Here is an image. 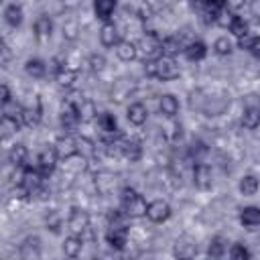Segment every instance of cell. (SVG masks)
Listing matches in <instances>:
<instances>
[{
	"label": "cell",
	"mask_w": 260,
	"mask_h": 260,
	"mask_svg": "<svg viewBox=\"0 0 260 260\" xmlns=\"http://www.w3.org/2000/svg\"><path fill=\"white\" fill-rule=\"evenodd\" d=\"M144 73H146V77H156V79H162V81H171V79L179 77L181 69H179L175 57L160 55L158 59L144 61Z\"/></svg>",
	"instance_id": "obj_1"
},
{
	"label": "cell",
	"mask_w": 260,
	"mask_h": 260,
	"mask_svg": "<svg viewBox=\"0 0 260 260\" xmlns=\"http://www.w3.org/2000/svg\"><path fill=\"white\" fill-rule=\"evenodd\" d=\"M120 209L130 217V219H136V217H144L146 215V209H148V203L146 199L134 191L132 187H124L120 191Z\"/></svg>",
	"instance_id": "obj_2"
},
{
	"label": "cell",
	"mask_w": 260,
	"mask_h": 260,
	"mask_svg": "<svg viewBox=\"0 0 260 260\" xmlns=\"http://www.w3.org/2000/svg\"><path fill=\"white\" fill-rule=\"evenodd\" d=\"M138 47V53H142L144 61L148 59H158L162 55V39L154 32H146L140 37V41L136 43Z\"/></svg>",
	"instance_id": "obj_3"
},
{
	"label": "cell",
	"mask_w": 260,
	"mask_h": 260,
	"mask_svg": "<svg viewBox=\"0 0 260 260\" xmlns=\"http://www.w3.org/2000/svg\"><path fill=\"white\" fill-rule=\"evenodd\" d=\"M59 160H61V158H59L55 146H45V148L39 152V156H37V169H39L45 177H49V175L57 169V162H59Z\"/></svg>",
	"instance_id": "obj_4"
},
{
	"label": "cell",
	"mask_w": 260,
	"mask_h": 260,
	"mask_svg": "<svg viewBox=\"0 0 260 260\" xmlns=\"http://www.w3.org/2000/svg\"><path fill=\"white\" fill-rule=\"evenodd\" d=\"M67 228H69L71 234L83 236L89 230V213L81 207H73L71 213H69V219H67Z\"/></svg>",
	"instance_id": "obj_5"
},
{
	"label": "cell",
	"mask_w": 260,
	"mask_h": 260,
	"mask_svg": "<svg viewBox=\"0 0 260 260\" xmlns=\"http://www.w3.org/2000/svg\"><path fill=\"white\" fill-rule=\"evenodd\" d=\"M55 150H57V154H59V158L61 160H67V158H71V156H75V154H79V146H77V138L75 136H71L69 132L67 134H63V136H59L57 140H55Z\"/></svg>",
	"instance_id": "obj_6"
},
{
	"label": "cell",
	"mask_w": 260,
	"mask_h": 260,
	"mask_svg": "<svg viewBox=\"0 0 260 260\" xmlns=\"http://www.w3.org/2000/svg\"><path fill=\"white\" fill-rule=\"evenodd\" d=\"M59 120H61V126H63V130L65 132H75V128H77V124L81 122L79 120V114H77V108L73 106V104H69V102H65L63 100V106H61V114H59Z\"/></svg>",
	"instance_id": "obj_7"
},
{
	"label": "cell",
	"mask_w": 260,
	"mask_h": 260,
	"mask_svg": "<svg viewBox=\"0 0 260 260\" xmlns=\"http://www.w3.org/2000/svg\"><path fill=\"white\" fill-rule=\"evenodd\" d=\"M171 215V205L165 201V199H154L148 203V209H146V217L154 223H162L167 221Z\"/></svg>",
	"instance_id": "obj_8"
},
{
	"label": "cell",
	"mask_w": 260,
	"mask_h": 260,
	"mask_svg": "<svg viewBox=\"0 0 260 260\" xmlns=\"http://www.w3.org/2000/svg\"><path fill=\"white\" fill-rule=\"evenodd\" d=\"M100 43L104 47H116L120 43V32H118V26L112 22V20H106L100 28Z\"/></svg>",
	"instance_id": "obj_9"
},
{
	"label": "cell",
	"mask_w": 260,
	"mask_h": 260,
	"mask_svg": "<svg viewBox=\"0 0 260 260\" xmlns=\"http://www.w3.org/2000/svg\"><path fill=\"white\" fill-rule=\"evenodd\" d=\"M193 183L201 191H205V189L211 187V169L205 162H197L193 167Z\"/></svg>",
	"instance_id": "obj_10"
},
{
	"label": "cell",
	"mask_w": 260,
	"mask_h": 260,
	"mask_svg": "<svg viewBox=\"0 0 260 260\" xmlns=\"http://www.w3.org/2000/svg\"><path fill=\"white\" fill-rule=\"evenodd\" d=\"M18 252H20V258H22V260H35V258H39V256H41V240H39L37 236L26 238V240L20 244Z\"/></svg>",
	"instance_id": "obj_11"
},
{
	"label": "cell",
	"mask_w": 260,
	"mask_h": 260,
	"mask_svg": "<svg viewBox=\"0 0 260 260\" xmlns=\"http://www.w3.org/2000/svg\"><path fill=\"white\" fill-rule=\"evenodd\" d=\"M126 116H128V122H130V124L142 126V124L146 122V118H148V110H146V106H144L142 102H134V104L128 106Z\"/></svg>",
	"instance_id": "obj_12"
},
{
	"label": "cell",
	"mask_w": 260,
	"mask_h": 260,
	"mask_svg": "<svg viewBox=\"0 0 260 260\" xmlns=\"http://www.w3.org/2000/svg\"><path fill=\"white\" fill-rule=\"evenodd\" d=\"M83 250V238L77 236V234H69L63 242V254L67 258H77Z\"/></svg>",
	"instance_id": "obj_13"
},
{
	"label": "cell",
	"mask_w": 260,
	"mask_h": 260,
	"mask_svg": "<svg viewBox=\"0 0 260 260\" xmlns=\"http://www.w3.org/2000/svg\"><path fill=\"white\" fill-rule=\"evenodd\" d=\"M53 35V20L47 16V14H41L37 20H35V37L39 41H49Z\"/></svg>",
	"instance_id": "obj_14"
},
{
	"label": "cell",
	"mask_w": 260,
	"mask_h": 260,
	"mask_svg": "<svg viewBox=\"0 0 260 260\" xmlns=\"http://www.w3.org/2000/svg\"><path fill=\"white\" fill-rule=\"evenodd\" d=\"M158 110H160V114L165 118H175L179 114V100L173 93H165V95H160Z\"/></svg>",
	"instance_id": "obj_15"
},
{
	"label": "cell",
	"mask_w": 260,
	"mask_h": 260,
	"mask_svg": "<svg viewBox=\"0 0 260 260\" xmlns=\"http://www.w3.org/2000/svg\"><path fill=\"white\" fill-rule=\"evenodd\" d=\"M95 122H98L100 132H102V134H106V136H112V134H116V132H118L116 118H114L110 112H102V114H98Z\"/></svg>",
	"instance_id": "obj_16"
},
{
	"label": "cell",
	"mask_w": 260,
	"mask_h": 260,
	"mask_svg": "<svg viewBox=\"0 0 260 260\" xmlns=\"http://www.w3.org/2000/svg\"><path fill=\"white\" fill-rule=\"evenodd\" d=\"M77 77H79V71H77V69H71V67H67V65L55 73L57 83H59L61 87H65V89H71L73 83L77 81Z\"/></svg>",
	"instance_id": "obj_17"
},
{
	"label": "cell",
	"mask_w": 260,
	"mask_h": 260,
	"mask_svg": "<svg viewBox=\"0 0 260 260\" xmlns=\"http://www.w3.org/2000/svg\"><path fill=\"white\" fill-rule=\"evenodd\" d=\"M240 223L246 228H256L260 225V207L256 205H248L240 211Z\"/></svg>",
	"instance_id": "obj_18"
},
{
	"label": "cell",
	"mask_w": 260,
	"mask_h": 260,
	"mask_svg": "<svg viewBox=\"0 0 260 260\" xmlns=\"http://www.w3.org/2000/svg\"><path fill=\"white\" fill-rule=\"evenodd\" d=\"M114 49H116V55H118L120 61H132L138 55V47L132 41H120Z\"/></svg>",
	"instance_id": "obj_19"
},
{
	"label": "cell",
	"mask_w": 260,
	"mask_h": 260,
	"mask_svg": "<svg viewBox=\"0 0 260 260\" xmlns=\"http://www.w3.org/2000/svg\"><path fill=\"white\" fill-rule=\"evenodd\" d=\"M183 53H185V57H187L189 61H201V59L207 55V47H205V43H201V41H191V43L185 45Z\"/></svg>",
	"instance_id": "obj_20"
},
{
	"label": "cell",
	"mask_w": 260,
	"mask_h": 260,
	"mask_svg": "<svg viewBox=\"0 0 260 260\" xmlns=\"http://www.w3.org/2000/svg\"><path fill=\"white\" fill-rule=\"evenodd\" d=\"M142 154V144L136 140V138H124V144H122V156H126L130 162L138 160Z\"/></svg>",
	"instance_id": "obj_21"
},
{
	"label": "cell",
	"mask_w": 260,
	"mask_h": 260,
	"mask_svg": "<svg viewBox=\"0 0 260 260\" xmlns=\"http://www.w3.org/2000/svg\"><path fill=\"white\" fill-rule=\"evenodd\" d=\"M238 47L248 51V53H252L254 57H260V37H256L252 32H246L244 37H240L238 39Z\"/></svg>",
	"instance_id": "obj_22"
},
{
	"label": "cell",
	"mask_w": 260,
	"mask_h": 260,
	"mask_svg": "<svg viewBox=\"0 0 260 260\" xmlns=\"http://www.w3.org/2000/svg\"><path fill=\"white\" fill-rule=\"evenodd\" d=\"M93 10L100 20H110L116 10V0H93Z\"/></svg>",
	"instance_id": "obj_23"
},
{
	"label": "cell",
	"mask_w": 260,
	"mask_h": 260,
	"mask_svg": "<svg viewBox=\"0 0 260 260\" xmlns=\"http://www.w3.org/2000/svg\"><path fill=\"white\" fill-rule=\"evenodd\" d=\"M185 49V45H183V41H181V37H177V35H169V37H165L162 39V55H167V57H175L179 51H183Z\"/></svg>",
	"instance_id": "obj_24"
},
{
	"label": "cell",
	"mask_w": 260,
	"mask_h": 260,
	"mask_svg": "<svg viewBox=\"0 0 260 260\" xmlns=\"http://www.w3.org/2000/svg\"><path fill=\"white\" fill-rule=\"evenodd\" d=\"M242 126L248 130H254L260 126V108L258 106H248L242 114Z\"/></svg>",
	"instance_id": "obj_25"
},
{
	"label": "cell",
	"mask_w": 260,
	"mask_h": 260,
	"mask_svg": "<svg viewBox=\"0 0 260 260\" xmlns=\"http://www.w3.org/2000/svg\"><path fill=\"white\" fill-rule=\"evenodd\" d=\"M77 114H79V120H81V122H91V120L98 118V108H95V104H93L91 100L85 98V100L79 104Z\"/></svg>",
	"instance_id": "obj_26"
},
{
	"label": "cell",
	"mask_w": 260,
	"mask_h": 260,
	"mask_svg": "<svg viewBox=\"0 0 260 260\" xmlns=\"http://www.w3.org/2000/svg\"><path fill=\"white\" fill-rule=\"evenodd\" d=\"M258 189H260V181H258V177H254V175H246V177H242V181H240V193H242V195L252 197V195L258 193Z\"/></svg>",
	"instance_id": "obj_27"
},
{
	"label": "cell",
	"mask_w": 260,
	"mask_h": 260,
	"mask_svg": "<svg viewBox=\"0 0 260 260\" xmlns=\"http://www.w3.org/2000/svg\"><path fill=\"white\" fill-rule=\"evenodd\" d=\"M225 252H228V240H225L223 236L211 238V242H209V246H207V254H209L211 258H221Z\"/></svg>",
	"instance_id": "obj_28"
},
{
	"label": "cell",
	"mask_w": 260,
	"mask_h": 260,
	"mask_svg": "<svg viewBox=\"0 0 260 260\" xmlns=\"http://www.w3.org/2000/svg\"><path fill=\"white\" fill-rule=\"evenodd\" d=\"M20 124H22L20 118H12V116H4V114H2V122H0L2 138H8L10 134H16V132L20 130Z\"/></svg>",
	"instance_id": "obj_29"
},
{
	"label": "cell",
	"mask_w": 260,
	"mask_h": 260,
	"mask_svg": "<svg viewBox=\"0 0 260 260\" xmlns=\"http://www.w3.org/2000/svg\"><path fill=\"white\" fill-rule=\"evenodd\" d=\"M4 18H6V22L10 24V26H20V22H22V6L20 4H8L6 6V10H4Z\"/></svg>",
	"instance_id": "obj_30"
},
{
	"label": "cell",
	"mask_w": 260,
	"mask_h": 260,
	"mask_svg": "<svg viewBox=\"0 0 260 260\" xmlns=\"http://www.w3.org/2000/svg\"><path fill=\"white\" fill-rule=\"evenodd\" d=\"M24 71H26V75H30V77H35V79H41V77L47 73V65H45V61H41V59H28V61L24 63Z\"/></svg>",
	"instance_id": "obj_31"
},
{
	"label": "cell",
	"mask_w": 260,
	"mask_h": 260,
	"mask_svg": "<svg viewBox=\"0 0 260 260\" xmlns=\"http://www.w3.org/2000/svg\"><path fill=\"white\" fill-rule=\"evenodd\" d=\"M20 120H22V124L24 126H37L39 122H41V108H39V104L32 108V106H26V108H22V116H20Z\"/></svg>",
	"instance_id": "obj_32"
},
{
	"label": "cell",
	"mask_w": 260,
	"mask_h": 260,
	"mask_svg": "<svg viewBox=\"0 0 260 260\" xmlns=\"http://www.w3.org/2000/svg\"><path fill=\"white\" fill-rule=\"evenodd\" d=\"M24 160H26V146L24 144H14L8 150V162L12 167H24Z\"/></svg>",
	"instance_id": "obj_33"
},
{
	"label": "cell",
	"mask_w": 260,
	"mask_h": 260,
	"mask_svg": "<svg viewBox=\"0 0 260 260\" xmlns=\"http://www.w3.org/2000/svg\"><path fill=\"white\" fill-rule=\"evenodd\" d=\"M132 91V85H128L126 83V79H122V81H118L114 87H112V102H122L124 98H128V93Z\"/></svg>",
	"instance_id": "obj_34"
},
{
	"label": "cell",
	"mask_w": 260,
	"mask_h": 260,
	"mask_svg": "<svg viewBox=\"0 0 260 260\" xmlns=\"http://www.w3.org/2000/svg\"><path fill=\"white\" fill-rule=\"evenodd\" d=\"M197 254V246L189 242H177L175 244V256L177 258H193Z\"/></svg>",
	"instance_id": "obj_35"
},
{
	"label": "cell",
	"mask_w": 260,
	"mask_h": 260,
	"mask_svg": "<svg viewBox=\"0 0 260 260\" xmlns=\"http://www.w3.org/2000/svg\"><path fill=\"white\" fill-rule=\"evenodd\" d=\"M230 32H232L234 37H238V39L244 37L246 32H250V30H248V22H246L242 16H236V18L232 20V24H230Z\"/></svg>",
	"instance_id": "obj_36"
},
{
	"label": "cell",
	"mask_w": 260,
	"mask_h": 260,
	"mask_svg": "<svg viewBox=\"0 0 260 260\" xmlns=\"http://www.w3.org/2000/svg\"><path fill=\"white\" fill-rule=\"evenodd\" d=\"M205 102H207V98L203 95V91H201V89H195V91H191V98H189V106H191L193 110H199V112H203V108H205Z\"/></svg>",
	"instance_id": "obj_37"
},
{
	"label": "cell",
	"mask_w": 260,
	"mask_h": 260,
	"mask_svg": "<svg viewBox=\"0 0 260 260\" xmlns=\"http://www.w3.org/2000/svg\"><path fill=\"white\" fill-rule=\"evenodd\" d=\"M77 32H79L77 20H65V24H63V39L75 41V39H77Z\"/></svg>",
	"instance_id": "obj_38"
},
{
	"label": "cell",
	"mask_w": 260,
	"mask_h": 260,
	"mask_svg": "<svg viewBox=\"0 0 260 260\" xmlns=\"http://www.w3.org/2000/svg\"><path fill=\"white\" fill-rule=\"evenodd\" d=\"M213 51H215L217 55H230V53H232V41H230L228 37H219V39H215V43H213Z\"/></svg>",
	"instance_id": "obj_39"
},
{
	"label": "cell",
	"mask_w": 260,
	"mask_h": 260,
	"mask_svg": "<svg viewBox=\"0 0 260 260\" xmlns=\"http://www.w3.org/2000/svg\"><path fill=\"white\" fill-rule=\"evenodd\" d=\"M77 146H79V154L85 156V158H89L95 152V146H93V142L89 138H83V136L77 138Z\"/></svg>",
	"instance_id": "obj_40"
},
{
	"label": "cell",
	"mask_w": 260,
	"mask_h": 260,
	"mask_svg": "<svg viewBox=\"0 0 260 260\" xmlns=\"http://www.w3.org/2000/svg\"><path fill=\"white\" fill-rule=\"evenodd\" d=\"M228 254H230V258H234V260H244V258H250V256H252L250 250H248L244 244H234Z\"/></svg>",
	"instance_id": "obj_41"
},
{
	"label": "cell",
	"mask_w": 260,
	"mask_h": 260,
	"mask_svg": "<svg viewBox=\"0 0 260 260\" xmlns=\"http://www.w3.org/2000/svg\"><path fill=\"white\" fill-rule=\"evenodd\" d=\"M106 57L104 55H100V53H93V55H89V59H87V65H89V69L91 71H102L104 67H106Z\"/></svg>",
	"instance_id": "obj_42"
},
{
	"label": "cell",
	"mask_w": 260,
	"mask_h": 260,
	"mask_svg": "<svg viewBox=\"0 0 260 260\" xmlns=\"http://www.w3.org/2000/svg\"><path fill=\"white\" fill-rule=\"evenodd\" d=\"M236 18V14L232 12V10H228V8H223L219 14H217V18H215V22L219 24V26H223V28H230V24H232V20Z\"/></svg>",
	"instance_id": "obj_43"
},
{
	"label": "cell",
	"mask_w": 260,
	"mask_h": 260,
	"mask_svg": "<svg viewBox=\"0 0 260 260\" xmlns=\"http://www.w3.org/2000/svg\"><path fill=\"white\" fill-rule=\"evenodd\" d=\"M2 108H4V116H12V118H20L22 116V106L16 104L14 100H10L8 104H4Z\"/></svg>",
	"instance_id": "obj_44"
},
{
	"label": "cell",
	"mask_w": 260,
	"mask_h": 260,
	"mask_svg": "<svg viewBox=\"0 0 260 260\" xmlns=\"http://www.w3.org/2000/svg\"><path fill=\"white\" fill-rule=\"evenodd\" d=\"M10 100H12L10 89H8V85H6V83H2V85H0V102H2V106H4V104H8Z\"/></svg>",
	"instance_id": "obj_45"
},
{
	"label": "cell",
	"mask_w": 260,
	"mask_h": 260,
	"mask_svg": "<svg viewBox=\"0 0 260 260\" xmlns=\"http://www.w3.org/2000/svg\"><path fill=\"white\" fill-rule=\"evenodd\" d=\"M244 4H246V0H225V8H228V10H232V12H236V10L244 8Z\"/></svg>",
	"instance_id": "obj_46"
},
{
	"label": "cell",
	"mask_w": 260,
	"mask_h": 260,
	"mask_svg": "<svg viewBox=\"0 0 260 260\" xmlns=\"http://www.w3.org/2000/svg\"><path fill=\"white\" fill-rule=\"evenodd\" d=\"M250 12L256 20H260V0H252L250 2Z\"/></svg>",
	"instance_id": "obj_47"
}]
</instances>
